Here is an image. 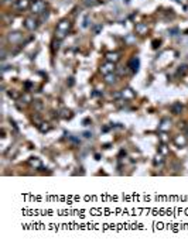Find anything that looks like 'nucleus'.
<instances>
[{"mask_svg":"<svg viewBox=\"0 0 188 247\" xmlns=\"http://www.w3.org/2000/svg\"><path fill=\"white\" fill-rule=\"evenodd\" d=\"M69 21L68 20H62L60 24L57 26V33L60 34V38H64L65 37V33H68V30H69Z\"/></svg>","mask_w":188,"mask_h":247,"instance_id":"1","label":"nucleus"},{"mask_svg":"<svg viewBox=\"0 0 188 247\" xmlns=\"http://www.w3.org/2000/svg\"><path fill=\"white\" fill-rule=\"evenodd\" d=\"M101 71L103 72V74H106V75H107V74H111V72H113V71H115V64L111 62V61H107V62L105 64L103 67L101 68Z\"/></svg>","mask_w":188,"mask_h":247,"instance_id":"2","label":"nucleus"},{"mask_svg":"<svg viewBox=\"0 0 188 247\" xmlns=\"http://www.w3.org/2000/svg\"><path fill=\"white\" fill-rule=\"evenodd\" d=\"M24 26H26L28 30L33 31V30H36V28H37V21L33 20V19H27V20H26V24H24Z\"/></svg>","mask_w":188,"mask_h":247,"instance_id":"3","label":"nucleus"},{"mask_svg":"<svg viewBox=\"0 0 188 247\" xmlns=\"http://www.w3.org/2000/svg\"><path fill=\"white\" fill-rule=\"evenodd\" d=\"M33 11H34V13H43V11H44V3H41V2H38V0H37V2H36V4H34V6H33Z\"/></svg>","mask_w":188,"mask_h":247,"instance_id":"4","label":"nucleus"},{"mask_svg":"<svg viewBox=\"0 0 188 247\" xmlns=\"http://www.w3.org/2000/svg\"><path fill=\"white\" fill-rule=\"evenodd\" d=\"M136 30H137L139 34H144L146 31H147V26H146V24H143V23H140V24H137V26H136Z\"/></svg>","mask_w":188,"mask_h":247,"instance_id":"5","label":"nucleus"},{"mask_svg":"<svg viewBox=\"0 0 188 247\" xmlns=\"http://www.w3.org/2000/svg\"><path fill=\"white\" fill-rule=\"evenodd\" d=\"M16 6L19 7V9H27V7H28V2H27V0H19L16 3Z\"/></svg>","mask_w":188,"mask_h":247,"instance_id":"6","label":"nucleus"},{"mask_svg":"<svg viewBox=\"0 0 188 247\" xmlns=\"http://www.w3.org/2000/svg\"><path fill=\"white\" fill-rule=\"evenodd\" d=\"M130 65H132V67H133V68H132V71H133V72H136V71L139 69V60H136V58H133V60L130 61Z\"/></svg>","mask_w":188,"mask_h":247,"instance_id":"7","label":"nucleus"},{"mask_svg":"<svg viewBox=\"0 0 188 247\" xmlns=\"http://www.w3.org/2000/svg\"><path fill=\"white\" fill-rule=\"evenodd\" d=\"M107 61H111V62H116V61L119 60V55L118 54H107Z\"/></svg>","mask_w":188,"mask_h":247,"instance_id":"8","label":"nucleus"},{"mask_svg":"<svg viewBox=\"0 0 188 247\" xmlns=\"http://www.w3.org/2000/svg\"><path fill=\"white\" fill-rule=\"evenodd\" d=\"M173 110H174L175 114H178V110H181V105H180V103L174 105V106H173Z\"/></svg>","mask_w":188,"mask_h":247,"instance_id":"9","label":"nucleus"},{"mask_svg":"<svg viewBox=\"0 0 188 247\" xmlns=\"http://www.w3.org/2000/svg\"><path fill=\"white\" fill-rule=\"evenodd\" d=\"M40 130H41V131H47V130H48V126H41V127H40Z\"/></svg>","mask_w":188,"mask_h":247,"instance_id":"10","label":"nucleus"},{"mask_svg":"<svg viewBox=\"0 0 188 247\" xmlns=\"http://www.w3.org/2000/svg\"><path fill=\"white\" fill-rule=\"evenodd\" d=\"M34 2H37V0H34Z\"/></svg>","mask_w":188,"mask_h":247,"instance_id":"11","label":"nucleus"}]
</instances>
